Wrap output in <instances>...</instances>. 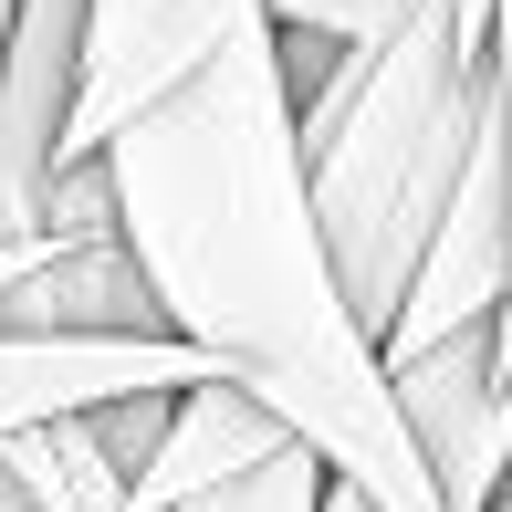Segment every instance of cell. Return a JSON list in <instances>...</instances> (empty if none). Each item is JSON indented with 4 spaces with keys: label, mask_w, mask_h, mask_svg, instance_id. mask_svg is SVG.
Wrapping results in <instances>:
<instances>
[{
    "label": "cell",
    "mask_w": 512,
    "mask_h": 512,
    "mask_svg": "<svg viewBox=\"0 0 512 512\" xmlns=\"http://www.w3.org/2000/svg\"><path fill=\"white\" fill-rule=\"evenodd\" d=\"M450 11H460V32H471V42H492V0H450Z\"/></svg>",
    "instance_id": "11"
},
{
    "label": "cell",
    "mask_w": 512,
    "mask_h": 512,
    "mask_svg": "<svg viewBox=\"0 0 512 512\" xmlns=\"http://www.w3.org/2000/svg\"><path fill=\"white\" fill-rule=\"evenodd\" d=\"M418 11H429V0H262V21L283 42H324V53H377Z\"/></svg>",
    "instance_id": "9"
},
{
    "label": "cell",
    "mask_w": 512,
    "mask_h": 512,
    "mask_svg": "<svg viewBox=\"0 0 512 512\" xmlns=\"http://www.w3.org/2000/svg\"><path fill=\"white\" fill-rule=\"evenodd\" d=\"M199 377H220V366L178 335H0V439Z\"/></svg>",
    "instance_id": "6"
},
{
    "label": "cell",
    "mask_w": 512,
    "mask_h": 512,
    "mask_svg": "<svg viewBox=\"0 0 512 512\" xmlns=\"http://www.w3.org/2000/svg\"><path fill=\"white\" fill-rule=\"evenodd\" d=\"M502 492H512V481H502Z\"/></svg>",
    "instance_id": "15"
},
{
    "label": "cell",
    "mask_w": 512,
    "mask_h": 512,
    "mask_svg": "<svg viewBox=\"0 0 512 512\" xmlns=\"http://www.w3.org/2000/svg\"><path fill=\"white\" fill-rule=\"evenodd\" d=\"M95 168L157 324L199 345L230 387H251L366 512H439V481L387 398L377 335L345 314L314 241L272 21L230 32L178 95L115 126Z\"/></svg>",
    "instance_id": "1"
},
{
    "label": "cell",
    "mask_w": 512,
    "mask_h": 512,
    "mask_svg": "<svg viewBox=\"0 0 512 512\" xmlns=\"http://www.w3.org/2000/svg\"><path fill=\"white\" fill-rule=\"evenodd\" d=\"M272 450H304V439L283 429L251 387H230V377H199V387H178L168 398V429H157V450H147V471L126 481V512H178V502H199V492H220V481H241V471H262Z\"/></svg>",
    "instance_id": "7"
},
{
    "label": "cell",
    "mask_w": 512,
    "mask_h": 512,
    "mask_svg": "<svg viewBox=\"0 0 512 512\" xmlns=\"http://www.w3.org/2000/svg\"><path fill=\"white\" fill-rule=\"evenodd\" d=\"M314 502H324V460L314 450H272L262 471L220 481V492H199V502H178V512H314Z\"/></svg>",
    "instance_id": "10"
},
{
    "label": "cell",
    "mask_w": 512,
    "mask_h": 512,
    "mask_svg": "<svg viewBox=\"0 0 512 512\" xmlns=\"http://www.w3.org/2000/svg\"><path fill=\"white\" fill-rule=\"evenodd\" d=\"M387 398H398L418 460L439 481V512H492L512 481V439H502V356H492V324L481 335H450L429 356L387 366Z\"/></svg>",
    "instance_id": "5"
},
{
    "label": "cell",
    "mask_w": 512,
    "mask_h": 512,
    "mask_svg": "<svg viewBox=\"0 0 512 512\" xmlns=\"http://www.w3.org/2000/svg\"><path fill=\"white\" fill-rule=\"evenodd\" d=\"M84 11L95 0H11L0 53V241H42V199L63 178V115L84 74Z\"/></svg>",
    "instance_id": "4"
},
{
    "label": "cell",
    "mask_w": 512,
    "mask_h": 512,
    "mask_svg": "<svg viewBox=\"0 0 512 512\" xmlns=\"http://www.w3.org/2000/svg\"><path fill=\"white\" fill-rule=\"evenodd\" d=\"M251 21H262V0H95V11H84L74 115H63V168H95L115 126H136L157 95H178Z\"/></svg>",
    "instance_id": "3"
},
{
    "label": "cell",
    "mask_w": 512,
    "mask_h": 512,
    "mask_svg": "<svg viewBox=\"0 0 512 512\" xmlns=\"http://www.w3.org/2000/svg\"><path fill=\"white\" fill-rule=\"evenodd\" d=\"M314 512H366V502H356V492H345V481H324V502H314Z\"/></svg>",
    "instance_id": "13"
},
{
    "label": "cell",
    "mask_w": 512,
    "mask_h": 512,
    "mask_svg": "<svg viewBox=\"0 0 512 512\" xmlns=\"http://www.w3.org/2000/svg\"><path fill=\"white\" fill-rule=\"evenodd\" d=\"M492 126V63L460 32L450 0L387 32L377 53H345L314 105H293V157H304V209L335 262V293L366 335L408 304V272L429 251L439 209Z\"/></svg>",
    "instance_id": "2"
},
{
    "label": "cell",
    "mask_w": 512,
    "mask_h": 512,
    "mask_svg": "<svg viewBox=\"0 0 512 512\" xmlns=\"http://www.w3.org/2000/svg\"><path fill=\"white\" fill-rule=\"evenodd\" d=\"M0 335H168L126 241H42V262L0 293Z\"/></svg>",
    "instance_id": "8"
},
{
    "label": "cell",
    "mask_w": 512,
    "mask_h": 512,
    "mask_svg": "<svg viewBox=\"0 0 512 512\" xmlns=\"http://www.w3.org/2000/svg\"><path fill=\"white\" fill-rule=\"evenodd\" d=\"M32 262H42V241H32V251H21V262H0V293H11V283H21V272H32Z\"/></svg>",
    "instance_id": "14"
},
{
    "label": "cell",
    "mask_w": 512,
    "mask_h": 512,
    "mask_svg": "<svg viewBox=\"0 0 512 512\" xmlns=\"http://www.w3.org/2000/svg\"><path fill=\"white\" fill-rule=\"evenodd\" d=\"M0 53H11V0H0ZM32 241H0V262H21Z\"/></svg>",
    "instance_id": "12"
}]
</instances>
